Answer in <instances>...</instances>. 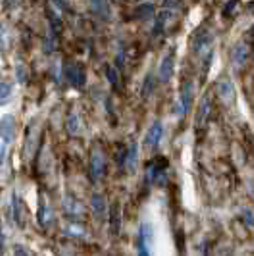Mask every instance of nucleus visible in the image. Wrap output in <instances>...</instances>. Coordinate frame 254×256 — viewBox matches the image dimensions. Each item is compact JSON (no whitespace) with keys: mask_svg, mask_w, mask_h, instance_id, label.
<instances>
[{"mask_svg":"<svg viewBox=\"0 0 254 256\" xmlns=\"http://www.w3.org/2000/svg\"><path fill=\"white\" fill-rule=\"evenodd\" d=\"M152 237L154 230L148 222H142L137 237V256H152Z\"/></svg>","mask_w":254,"mask_h":256,"instance_id":"obj_1","label":"nucleus"},{"mask_svg":"<svg viewBox=\"0 0 254 256\" xmlns=\"http://www.w3.org/2000/svg\"><path fill=\"white\" fill-rule=\"evenodd\" d=\"M106 174V154L102 152L100 146H94V150L90 154V180L92 183L102 181Z\"/></svg>","mask_w":254,"mask_h":256,"instance_id":"obj_2","label":"nucleus"},{"mask_svg":"<svg viewBox=\"0 0 254 256\" xmlns=\"http://www.w3.org/2000/svg\"><path fill=\"white\" fill-rule=\"evenodd\" d=\"M168 172V160L158 156L146 166V183H164Z\"/></svg>","mask_w":254,"mask_h":256,"instance_id":"obj_3","label":"nucleus"},{"mask_svg":"<svg viewBox=\"0 0 254 256\" xmlns=\"http://www.w3.org/2000/svg\"><path fill=\"white\" fill-rule=\"evenodd\" d=\"M66 77H68V81H70L74 87H77V89H83V87H85L87 76H85V68L81 64L72 62V64L66 66Z\"/></svg>","mask_w":254,"mask_h":256,"instance_id":"obj_4","label":"nucleus"},{"mask_svg":"<svg viewBox=\"0 0 254 256\" xmlns=\"http://www.w3.org/2000/svg\"><path fill=\"white\" fill-rule=\"evenodd\" d=\"M212 40H214V37H212V33L206 29V27H202V29H198V33H196V37H194V52L198 54V56H202L204 52H210V46H212Z\"/></svg>","mask_w":254,"mask_h":256,"instance_id":"obj_5","label":"nucleus"},{"mask_svg":"<svg viewBox=\"0 0 254 256\" xmlns=\"http://www.w3.org/2000/svg\"><path fill=\"white\" fill-rule=\"evenodd\" d=\"M14 137H16V120H14V116L8 114L0 120V139L6 144H10Z\"/></svg>","mask_w":254,"mask_h":256,"instance_id":"obj_6","label":"nucleus"},{"mask_svg":"<svg viewBox=\"0 0 254 256\" xmlns=\"http://www.w3.org/2000/svg\"><path fill=\"white\" fill-rule=\"evenodd\" d=\"M162 135H164V126H162V122H154L152 128L148 129V133H146V148L148 150H156L158 148V144L162 141Z\"/></svg>","mask_w":254,"mask_h":256,"instance_id":"obj_7","label":"nucleus"},{"mask_svg":"<svg viewBox=\"0 0 254 256\" xmlns=\"http://www.w3.org/2000/svg\"><path fill=\"white\" fill-rule=\"evenodd\" d=\"M90 210H92V214H94V218L98 220V222H104V220L108 218V206H106V198L98 194V192H94L92 196H90Z\"/></svg>","mask_w":254,"mask_h":256,"instance_id":"obj_8","label":"nucleus"},{"mask_svg":"<svg viewBox=\"0 0 254 256\" xmlns=\"http://www.w3.org/2000/svg\"><path fill=\"white\" fill-rule=\"evenodd\" d=\"M174 72H176V56L174 52H170L162 60V66H160V72H158V77L162 83H168L172 77H174Z\"/></svg>","mask_w":254,"mask_h":256,"instance_id":"obj_9","label":"nucleus"},{"mask_svg":"<svg viewBox=\"0 0 254 256\" xmlns=\"http://www.w3.org/2000/svg\"><path fill=\"white\" fill-rule=\"evenodd\" d=\"M179 104H181V110L179 114L187 116L192 106V83L190 81H185V85L181 87V98H179Z\"/></svg>","mask_w":254,"mask_h":256,"instance_id":"obj_10","label":"nucleus"},{"mask_svg":"<svg viewBox=\"0 0 254 256\" xmlns=\"http://www.w3.org/2000/svg\"><path fill=\"white\" fill-rule=\"evenodd\" d=\"M64 212H66L68 216H72V218H81V216L85 214L81 202L77 200L76 196H70V194L64 198Z\"/></svg>","mask_w":254,"mask_h":256,"instance_id":"obj_11","label":"nucleus"},{"mask_svg":"<svg viewBox=\"0 0 254 256\" xmlns=\"http://www.w3.org/2000/svg\"><path fill=\"white\" fill-rule=\"evenodd\" d=\"M210 112H212V100H210V96L206 94V96L202 98V102H200V106H198V114H196V128L204 129V126L208 124Z\"/></svg>","mask_w":254,"mask_h":256,"instance_id":"obj_12","label":"nucleus"},{"mask_svg":"<svg viewBox=\"0 0 254 256\" xmlns=\"http://www.w3.org/2000/svg\"><path fill=\"white\" fill-rule=\"evenodd\" d=\"M90 2V12L94 16H98L102 20H110L112 18V10H110V4L108 0H89Z\"/></svg>","mask_w":254,"mask_h":256,"instance_id":"obj_13","label":"nucleus"},{"mask_svg":"<svg viewBox=\"0 0 254 256\" xmlns=\"http://www.w3.org/2000/svg\"><path fill=\"white\" fill-rule=\"evenodd\" d=\"M24 204L18 192H12V220L16 222L18 228H24Z\"/></svg>","mask_w":254,"mask_h":256,"instance_id":"obj_14","label":"nucleus"},{"mask_svg":"<svg viewBox=\"0 0 254 256\" xmlns=\"http://www.w3.org/2000/svg\"><path fill=\"white\" fill-rule=\"evenodd\" d=\"M218 92H220V98L224 102H233V98H235V89H233V83L229 79H224L218 83Z\"/></svg>","mask_w":254,"mask_h":256,"instance_id":"obj_15","label":"nucleus"},{"mask_svg":"<svg viewBox=\"0 0 254 256\" xmlns=\"http://www.w3.org/2000/svg\"><path fill=\"white\" fill-rule=\"evenodd\" d=\"M37 220L38 224L44 228V230H48L52 226V222H54V214H52V208L46 202H42L40 208H38V214H37Z\"/></svg>","mask_w":254,"mask_h":256,"instance_id":"obj_16","label":"nucleus"},{"mask_svg":"<svg viewBox=\"0 0 254 256\" xmlns=\"http://www.w3.org/2000/svg\"><path fill=\"white\" fill-rule=\"evenodd\" d=\"M66 129H68V135L72 137H79L81 135V120H79V114L72 112L66 120Z\"/></svg>","mask_w":254,"mask_h":256,"instance_id":"obj_17","label":"nucleus"},{"mask_svg":"<svg viewBox=\"0 0 254 256\" xmlns=\"http://www.w3.org/2000/svg\"><path fill=\"white\" fill-rule=\"evenodd\" d=\"M246 60H248V46L241 42V44H237L233 48V64L237 68H241V66L246 64Z\"/></svg>","mask_w":254,"mask_h":256,"instance_id":"obj_18","label":"nucleus"},{"mask_svg":"<svg viewBox=\"0 0 254 256\" xmlns=\"http://www.w3.org/2000/svg\"><path fill=\"white\" fill-rule=\"evenodd\" d=\"M137 156H139V148H137V142H131L129 148H127V156H126V168L129 174L135 172V166H137Z\"/></svg>","mask_w":254,"mask_h":256,"instance_id":"obj_19","label":"nucleus"},{"mask_svg":"<svg viewBox=\"0 0 254 256\" xmlns=\"http://www.w3.org/2000/svg\"><path fill=\"white\" fill-rule=\"evenodd\" d=\"M152 16H154L152 4H140V6H137V10H135V18L137 20H148Z\"/></svg>","mask_w":254,"mask_h":256,"instance_id":"obj_20","label":"nucleus"},{"mask_svg":"<svg viewBox=\"0 0 254 256\" xmlns=\"http://www.w3.org/2000/svg\"><path fill=\"white\" fill-rule=\"evenodd\" d=\"M154 87H156V77L152 74H148L144 79V85H142V98H148L154 92Z\"/></svg>","mask_w":254,"mask_h":256,"instance_id":"obj_21","label":"nucleus"},{"mask_svg":"<svg viewBox=\"0 0 254 256\" xmlns=\"http://www.w3.org/2000/svg\"><path fill=\"white\" fill-rule=\"evenodd\" d=\"M110 224H112V233L114 235H118L120 233V208H118V204L112 206V210H110Z\"/></svg>","mask_w":254,"mask_h":256,"instance_id":"obj_22","label":"nucleus"},{"mask_svg":"<svg viewBox=\"0 0 254 256\" xmlns=\"http://www.w3.org/2000/svg\"><path fill=\"white\" fill-rule=\"evenodd\" d=\"M10 96H12V85L6 81H0V104L8 102Z\"/></svg>","mask_w":254,"mask_h":256,"instance_id":"obj_23","label":"nucleus"},{"mask_svg":"<svg viewBox=\"0 0 254 256\" xmlns=\"http://www.w3.org/2000/svg\"><path fill=\"white\" fill-rule=\"evenodd\" d=\"M106 74H108V81L112 83V87L118 89V72H116L114 68H108V70H106Z\"/></svg>","mask_w":254,"mask_h":256,"instance_id":"obj_24","label":"nucleus"},{"mask_svg":"<svg viewBox=\"0 0 254 256\" xmlns=\"http://www.w3.org/2000/svg\"><path fill=\"white\" fill-rule=\"evenodd\" d=\"M242 216H244V222H246V226L254 228V210H250V208H244Z\"/></svg>","mask_w":254,"mask_h":256,"instance_id":"obj_25","label":"nucleus"},{"mask_svg":"<svg viewBox=\"0 0 254 256\" xmlns=\"http://www.w3.org/2000/svg\"><path fill=\"white\" fill-rule=\"evenodd\" d=\"M14 250H16V252H14L16 256H29V250H27L26 246H22V244H16Z\"/></svg>","mask_w":254,"mask_h":256,"instance_id":"obj_26","label":"nucleus"},{"mask_svg":"<svg viewBox=\"0 0 254 256\" xmlns=\"http://www.w3.org/2000/svg\"><path fill=\"white\" fill-rule=\"evenodd\" d=\"M235 6H237V0H231V4H228V6H226L224 14H226V16H229V14H231V10H233Z\"/></svg>","mask_w":254,"mask_h":256,"instance_id":"obj_27","label":"nucleus"},{"mask_svg":"<svg viewBox=\"0 0 254 256\" xmlns=\"http://www.w3.org/2000/svg\"><path fill=\"white\" fill-rule=\"evenodd\" d=\"M4 148H2V150H0V166H2V164H4Z\"/></svg>","mask_w":254,"mask_h":256,"instance_id":"obj_28","label":"nucleus"}]
</instances>
